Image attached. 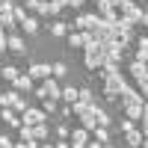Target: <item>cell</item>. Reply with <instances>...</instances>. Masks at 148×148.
Returning <instances> with one entry per match:
<instances>
[{
	"mask_svg": "<svg viewBox=\"0 0 148 148\" xmlns=\"http://www.w3.org/2000/svg\"><path fill=\"white\" fill-rule=\"evenodd\" d=\"M3 51H6V33L0 30V53H3Z\"/></svg>",
	"mask_w": 148,
	"mask_h": 148,
	"instance_id": "41",
	"label": "cell"
},
{
	"mask_svg": "<svg viewBox=\"0 0 148 148\" xmlns=\"http://www.w3.org/2000/svg\"><path fill=\"white\" fill-rule=\"evenodd\" d=\"M136 59L139 62H148V36L136 42Z\"/></svg>",
	"mask_w": 148,
	"mask_h": 148,
	"instance_id": "18",
	"label": "cell"
},
{
	"mask_svg": "<svg viewBox=\"0 0 148 148\" xmlns=\"http://www.w3.org/2000/svg\"><path fill=\"white\" fill-rule=\"evenodd\" d=\"M42 92H45V98H59V92H62V86H59V80L56 77H47V80H42Z\"/></svg>",
	"mask_w": 148,
	"mask_h": 148,
	"instance_id": "4",
	"label": "cell"
},
{
	"mask_svg": "<svg viewBox=\"0 0 148 148\" xmlns=\"http://www.w3.org/2000/svg\"><path fill=\"white\" fill-rule=\"evenodd\" d=\"M139 95H142V98L148 95V77H145V80H139Z\"/></svg>",
	"mask_w": 148,
	"mask_h": 148,
	"instance_id": "38",
	"label": "cell"
},
{
	"mask_svg": "<svg viewBox=\"0 0 148 148\" xmlns=\"http://www.w3.org/2000/svg\"><path fill=\"white\" fill-rule=\"evenodd\" d=\"M12 145H15V142H12L9 136H3V133H0V148H12Z\"/></svg>",
	"mask_w": 148,
	"mask_h": 148,
	"instance_id": "37",
	"label": "cell"
},
{
	"mask_svg": "<svg viewBox=\"0 0 148 148\" xmlns=\"http://www.w3.org/2000/svg\"><path fill=\"white\" fill-rule=\"evenodd\" d=\"M92 116H95V121H98L101 127H110V125H113V119H110V113H107L104 107H98V104H92Z\"/></svg>",
	"mask_w": 148,
	"mask_h": 148,
	"instance_id": "11",
	"label": "cell"
},
{
	"mask_svg": "<svg viewBox=\"0 0 148 148\" xmlns=\"http://www.w3.org/2000/svg\"><path fill=\"white\" fill-rule=\"evenodd\" d=\"M86 148H104V142H98V139H89V142H86Z\"/></svg>",
	"mask_w": 148,
	"mask_h": 148,
	"instance_id": "40",
	"label": "cell"
},
{
	"mask_svg": "<svg viewBox=\"0 0 148 148\" xmlns=\"http://www.w3.org/2000/svg\"><path fill=\"white\" fill-rule=\"evenodd\" d=\"M130 27H133V24L125 21V18H119V21H116V39H119L121 45H127V42H130Z\"/></svg>",
	"mask_w": 148,
	"mask_h": 148,
	"instance_id": "5",
	"label": "cell"
},
{
	"mask_svg": "<svg viewBox=\"0 0 148 148\" xmlns=\"http://www.w3.org/2000/svg\"><path fill=\"white\" fill-rule=\"evenodd\" d=\"M104 80H107L104 83V98H107V101H119V95L125 92V86H127L125 74L116 71V74H110V77H104Z\"/></svg>",
	"mask_w": 148,
	"mask_h": 148,
	"instance_id": "1",
	"label": "cell"
},
{
	"mask_svg": "<svg viewBox=\"0 0 148 148\" xmlns=\"http://www.w3.org/2000/svg\"><path fill=\"white\" fill-rule=\"evenodd\" d=\"M12 12H15V24H21L24 18H27V9H24V6H15V3H12Z\"/></svg>",
	"mask_w": 148,
	"mask_h": 148,
	"instance_id": "33",
	"label": "cell"
},
{
	"mask_svg": "<svg viewBox=\"0 0 148 148\" xmlns=\"http://www.w3.org/2000/svg\"><path fill=\"white\" fill-rule=\"evenodd\" d=\"M142 136H145V133H142L139 127H133V130H127V133H125V139H127V145H130V148H142Z\"/></svg>",
	"mask_w": 148,
	"mask_h": 148,
	"instance_id": "17",
	"label": "cell"
},
{
	"mask_svg": "<svg viewBox=\"0 0 148 148\" xmlns=\"http://www.w3.org/2000/svg\"><path fill=\"white\" fill-rule=\"evenodd\" d=\"M95 6H98V15H101V18L119 21V12L113 9V3H110V0H95Z\"/></svg>",
	"mask_w": 148,
	"mask_h": 148,
	"instance_id": "7",
	"label": "cell"
},
{
	"mask_svg": "<svg viewBox=\"0 0 148 148\" xmlns=\"http://www.w3.org/2000/svg\"><path fill=\"white\" fill-rule=\"evenodd\" d=\"M53 3H56L59 9H62V6H68V0H53Z\"/></svg>",
	"mask_w": 148,
	"mask_h": 148,
	"instance_id": "45",
	"label": "cell"
},
{
	"mask_svg": "<svg viewBox=\"0 0 148 148\" xmlns=\"http://www.w3.org/2000/svg\"><path fill=\"white\" fill-rule=\"evenodd\" d=\"M24 9H39V0H24Z\"/></svg>",
	"mask_w": 148,
	"mask_h": 148,
	"instance_id": "39",
	"label": "cell"
},
{
	"mask_svg": "<svg viewBox=\"0 0 148 148\" xmlns=\"http://www.w3.org/2000/svg\"><path fill=\"white\" fill-rule=\"evenodd\" d=\"M104 148H116V145H110V142H104Z\"/></svg>",
	"mask_w": 148,
	"mask_h": 148,
	"instance_id": "49",
	"label": "cell"
},
{
	"mask_svg": "<svg viewBox=\"0 0 148 148\" xmlns=\"http://www.w3.org/2000/svg\"><path fill=\"white\" fill-rule=\"evenodd\" d=\"M27 107H30V104H27V98H24V95H18L15 104H12V110H15V113H27Z\"/></svg>",
	"mask_w": 148,
	"mask_h": 148,
	"instance_id": "29",
	"label": "cell"
},
{
	"mask_svg": "<svg viewBox=\"0 0 148 148\" xmlns=\"http://www.w3.org/2000/svg\"><path fill=\"white\" fill-rule=\"evenodd\" d=\"M110 3H113V9H125L127 3H133V0H110Z\"/></svg>",
	"mask_w": 148,
	"mask_h": 148,
	"instance_id": "36",
	"label": "cell"
},
{
	"mask_svg": "<svg viewBox=\"0 0 148 148\" xmlns=\"http://www.w3.org/2000/svg\"><path fill=\"white\" fill-rule=\"evenodd\" d=\"M98 12H83V15H77V21L71 24L74 30H80V33H89V30H95V24H98Z\"/></svg>",
	"mask_w": 148,
	"mask_h": 148,
	"instance_id": "2",
	"label": "cell"
},
{
	"mask_svg": "<svg viewBox=\"0 0 148 148\" xmlns=\"http://www.w3.org/2000/svg\"><path fill=\"white\" fill-rule=\"evenodd\" d=\"M77 101H83V104H98V101H95V92H92V89H80V98H77Z\"/></svg>",
	"mask_w": 148,
	"mask_h": 148,
	"instance_id": "31",
	"label": "cell"
},
{
	"mask_svg": "<svg viewBox=\"0 0 148 148\" xmlns=\"http://www.w3.org/2000/svg\"><path fill=\"white\" fill-rule=\"evenodd\" d=\"M21 92L18 89H9V92H0V107H12L15 104V98H18Z\"/></svg>",
	"mask_w": 148,
	"mask_h": 148,
	"instance_id": "21",
	"label": "cell"
},
{
	"mask_svg": "<svg viewBox=\"0 0 148 148\" xmlns=\"http://www.w3.org/2000/svg\"><path fill=\"white\" fill-rule=\"evenodd\" d=\"M139 24H145V27H148V9H142V18H139Z\"/></svg>",
	"mask_w": 148,
	"mask_h": 148,
	"instance_id": "44",
	"label": "cell"
},
{
	"mask_svg": "<svg viewBox=\"0 0 148 148\" xmlns=\"http://www.w3.org/2000/svg\"><path fill=\"white\" fill-rule=\"evenodd\" d=\"M83 3H86V0H68V6H71V9H80Z\"/></svg>",
	"mask_w": 148,
	"mask_h": 148,
	"instance_id": "42",
	"label": "cell"
},
{
	"mask_svg": "<svg viewBox=\"0 0 148 148\" xmlns=\"http://www.w3.org/2000/svg\"><path fill=\"white\" fill-rule=\"evenodd\" d=\"M56 136L59 139H68V125L62 121V125H56Z\"/></svg>",
	"mask_w": 148,
	"mask_h": 148,
	"instance_id": "35",
	"label": "cell"
},
{
	"mask_svg": "<svg viewBox=\"0 0 148 148\" xmlns=\"http://www.w3.org/2000/svg\"><path fill=\"white\" fill-rule=\"evenodd\" d=\"M42 110H45L47 116H53L56 113V101H53V98H42Z\"/></svg>",
	"mask_w": 148,
	"mask_h": 148,
	"instance_id": "30",
	"label": "cell"
},
{
	"mask_svg": "<svg viewBox=\"0 0 148 148\" xmlns=\"http://www.w3.org/2000/svg\"><path fill=\"white\" fill-rule=\"evenodd\" d=\"M6 47H9L12 53H18V56L27 51V47H24V39H21V36H15V33H12V36H6Z\"/></svg>",
	"mask_w": 148,
	"mask_h": 148,
	"instance_id": "14",
	"label": "cell"
},
{
	"mask_svg": "<svg viewBox=\"0 0 148 148\" xmlns=\"http://www.w3.org/2000/svg\"><path fill=\"white\" fill-rule=\"evenodd\" d=\"M0 27H18V24H15V12H12V6H0Z\"/></svg>",
	"mask_w": 148,
	"mask_h": 148,
	"instance_id": "16",
	"label": "cell"
},
{
	"mask_svg": "<svg viewBox=\"0 0 148 148\" xmlns=\"http://www.w3.org/2000/svg\"><path fill=\"white\" fill-rule=\"evenodd\" d=\"M33 77H30V74H18V77H15V83H12V86H15V89L18 92H24V95H27V92H33Z\"/></svg>",
	"mask_w": 148,
	"mask_h": 148,
	"instance_id": "12",
	"label": "cell"
},
{
	"mask_svg": "<svg viewBox=\"0 0 148 148\" xmlns=\"http://www.w3.org/2000/svg\"><path fill=\"white\" fill-rule=\"evenodd\" d=\"M121 12H125V21H130V24H139V18H142V6H136V3H127Z\"/></svg>",
	"mask_w": 148,
	"mask_h": 148,
	"instance_id": "13",
	"label": "cell"
},
{
	"mask_svg": "<svg viewBox=\"0 0 148 148\" xmlns=\"http://www.w3.org/2000/svg\"><path fill=\"white\" fill-rule=\"evenodd\" d=\"M12 148H27V142H18V145H12Z\"/></svg>",
	"mask_w": 148,
	"mask_h": 148,
	"instance_id": "47",
	"label": "cell"
},
{
	"mask_svg": "<svg viewBox=\"0 0 148 148\" xmlns=\"http://www.w3.org/2000/svg\"><path fill=\"white\" fill-rule=\"evenodd\" d=\"M18 74H21V71H18L15 65H3V68H0V77H3L6 83H15V77H18Z\"/></svg>",
	"mask_w": 148,
	"mask_h": 148,
	"instance_id": "20",
	"label": "cell"
},
{
	"mask_svg": "<svg viewBox=\"0 0 148 148\" xmlns=\"http://www.w3.org/2000/svg\"><path fill=\"white\" fill-rule=\"evenodd\" d=\"M65 74H68L65 62H53V65H51V77H56V80H59V77H65Z\"/></svg>",
	"mask_w": 148,
	"mask_h": 148,
	"instance_id": "27",
	"label": "cell"
},
{
	"mask_svg": "<svg viewBox=\"0 0 148 148\" xmlns=\"http://www.w3.org/2000/svg\"><path fill=\"white\" fill-rule=\"evenodd\" d=\"M0 6H12V0H0Z\"/></svg>",
	"mask_w": 148,
	"mask_h": 148,
	"instance_id": "46",
	"label": "cell"
},
{
	"mask_svg": "<svg viewBox=\"0 0 148 148\" xmlns=\"http://www.w3.org/2000/svg\"><path fill=\"white\" fill-rule=\"evenodd\" d=\"M33 136H36V142H45L47 139V121H42V125L33 127Z\"/></svg>",
	"mask_w": 148,
	"mask_h": 148,
	"instance_id": "25",
	"label": "cell"
},
{
	"mask_svg": "<svg viewBox=\"0 0 148 148\" xmlns=\"http://www.w3.org/2000/svg\"><path fill=\"white\" fill-rule=\"evenodd\" d=\"M121 133H127V130H133V127H136V121H133V119H121Z\"/></svg>",
	"mask_w": 148,
	"mask_h": 148,
	"instance_id": "34",
	"label": "cell"
},
{
	"mask_svg": "<svg viewBox=\"0 0 148 148\" xmlns=\"http://www.w3.org/2000/svg\"><path fill=\"white\" fill-rule=\"evenodd\" d=\"M36 12L45 15V18H56V15H59V6L53 3V0H45V3H39V9H36Z\"/></svg>",
	"mask_w": 148,
	"mask_h": 148,
	"instance_id": "15",
	"label": "cell"
},
{
	"mask_svg": "<svg viewBox=\"0 0 148 148\" xmlns=\"http://www.w3.org/2000/svg\"><path fill=\"white\" fill-rule=\"evenodd\" d=\"M80 121H83V127L89 130V133H92V130L98 127V121H95V116H92V110H89V113H86V116H80Z\"/></svg>",
	"mask_w": 148,
	"mask_h": 148,
	"instance_id": "26",
	"label": "cell"
},
{
	"mask_svg": "<svg viewBox=\"0 0 148 148\" xmlns=\"http://www.w3.org/2000/svg\"><path fill=\"white\" fill-rule=\"evenodd\" d=\"M51 33H53V36H65V33H68V24H65V21H53V24H51Z\"/></svg>",
	"mask_w": 148,
	"mask_h": 148,
	"instance_id": "28",
	"label": "cell"
},
{
	"mask_svg": "<svg viewBox=\"0 0 148 148\" xmlns=\"http://www.w3.org/2000/svg\"><path fill=\"white\" fill-rule=\"evenodd\" d=\"M92 133H95V139H98V142H110V130H107V127H101V125H98Z\"/></svg>",
	"mask_w": 148,
	"mask_h": 148,
	"instance_id": "32",
	"label": "cell"
},
{
	"mask_svg": "<svg viewBox=\"0 0 148 148\" xmlns=\"http://www.w3.org/2000/svg\"><path fill=\"white\" fill-rule=\"evenodd\" d=\"M27 74L33 80H47L51 77V65H45V62H33L30 68H27Z\"/></svg>",
	"mask_w": 148,
	"mask_h": 148,
	"instance_id": "6",
	"label": "cell"
},
{
	"mask_svg": "<svg viewBox=\"0 0 148 148\" xmlns=\"http://www.w3.org/2000/svg\"><path fill=\"white\" fill-rule=\"evenodd\" d=\"M86 45V33H68V47H83Z\"/></svg>",
	"mask_w": 148,
	"mask_h": 148,
	"instance_id": "24",
	"label": "cell"
},
{
	"mask_svg": "<svg viewBox=\"0 0 148 148\" xmlns=\"http://www.w3.org/2000/svg\"><path fill=\"white\" fill-rule=\"evenodd\" d=\"M0 119H3L9 127H21V116H18L12 107H3V110H0Z\"/></svg>",
	"mask_w": 148,
	"mask_h": 148,
	"instance_id": "10",
	"label": "cell"
},
{
	"mask_svg": "<svg viewBox=\"0 0 148 148\" xmlns=\"http://www.w3.org/2000/svg\"><path fill=\"white\" fill-rule=\"evenodd\" d=\"M42 121H47V113H45V110L27 107V113H21V125H27V127H36V125H42Z\"/></svg>",
	"mask_w": 148,
	"mask_h": 148,
	"instance_id": "3",
	"label": "cell"
},
{
	"mask_svg": "<svg viewBox=\"0 0 148 148\" xmlns=\"http://www.w3.org/2000/svg\"><path fill=\"white\" fill-rule=\"evenodd\" d=\"M119 98H121V104H125V107H127V104H142V95H139V89H133V86H125V92H121Z\"/></svg>",
	"mask_w": 148,
	"mask_h": 148,
	"instance_id": "8",
	"label": "cell"
},
{
	"mask_svg": "<svg viewBox=\"0 0 148 148\" xmlns=\"http://www.w3.org/2000/svg\"><path fill=\"white\" fill-rule=\"evenodd\" d=\"M142 148H148V136H142Z\"/></svg>",
	"mask_w": 148,
	"mask_h": 148,
	"instance_id": "48",
	"label": "cell"
},
{
	"mask_svg": "<svg viewBox=\"0 0 148 148\" xmlns=\"http://www.w3.org/2000/svg\"><path fill=\"white\" fill-rule=\"evenodd\" d=\"M39 3H45V0H39Z\"/></svg>",
	"mask_w": 148,
	"mask_h": 148,
	"instance_id": "50",
	"label": "cell"
},
{
	"mask_svg": "<svg viewBox=\"0 0 148 148\" xmlns=\"http://www.w3.org/2000/svg\"><path fill=\"white\" fill-rule=\"evenodd\" d=\"M130 77L136 80V83H139V80H145V77H148V62H139V59H133V62H130Z\"/></svg>",
	"mask_w": 148,
	"mask_h": 148,
	"instance_id": "9",
	"label": "cell"
},
{
	"mask_svg": "<svg viewBox=\"0 0 148 148\" xmlns=\"http://www.w3.org/2000/svg\"><path fill=\"white\" fill-rule=\"evenodd\" d=\"M125 113H127V119L139 121V119H142V104H127V107H125Z\"/></svg>",
	"mask_w": 148,
	"mask_h": 148,
	"instance_id": "23",
	"label": "cell"
},
{
	"mask_svg": "<svg viewBox=\"0 0 148 148\" xmlns=\"http://www.w3.org/2000/svg\"><path fill=\"white\" fill-rule=\"evenodd\" d=\"M53 148H71V145H68V139H59V142H56Z\"/></svg>",
	"mask_w": 148,
	"mask_h": 148,
	"instance_id": "43",
	"label": "cell"
},
{
	"mask_svg": "<svg viewBox=\"0 0 148 148\" xmlns=\"http://www.w3.org/2000/svg\"><path fill=\"white\" fill-rule=\"evenodd\" d=\"M59 98H62V101H68V104H74L80 98V89H74V86H65L62 92H59Z\"/></svg>",
	"mask_w": 148,
	"mask_h": 148,
	"instance_id": "22",
	"label": "cell"
},
{
	"mask_svg": "<svg viewBox=\"0 0 148 148\" xmlns=\"http://www.w3.org/2000/svg\"><path fill=\"white\" fill-rule=\"evenodd\" d=\"M18 27H21L24 33H36V30H39V18H33V15H27V18H24V21L18 24Z\"/></svg>",
	"mask_w": 148,
	"mask_h": 148,
	"instance_id": "19",
	"label": "cell"
}]
</instances>
